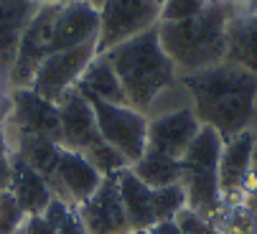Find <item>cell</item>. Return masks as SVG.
<instances>
[{
	"mask_svg": "<svg viewBox=\"0 0 257 234\" xmlns=\"http://www.w3.org/2000/svg\"><path fill=\"white\" fill-rule=\"evenodd\" d=\"M201 125L214 128L222 140L254 128L257 76L247 69L222 61L196 74L178 76Z\"/></svg>",
	"mask_w": 257,
	"mask_h": 234,
	"instance_id": "6da1fadb",
	"label": "cell"
},
{
	"mask_svg": "<svg viewBox=\"0 0 257 234\" xmlns=\"http://www.w3.org/2000/svg\"><path fill=\"white\" fill-rule=\"evenodd\" d=\"M234 16L229 0H209V6L176 23H158L161 46L173 61L178 76L196 74L227 59V26Z\"/></svg>",
	"mask_w": 257,
	"mask_h": 234,
	"instance_id": "7a4b0ae2",
	"label": "cell"
},
{
	"mask_svg": "<svg viewBox=\"0 0 257 234\" xmlns=\"http://www.w3.org/2000/svg\"><path fill=\"white\" fill-rule=\"evenodd\" d=\"M125 87L130 107L148 114L153 102L178 84V71L161 46L158 28L145 31L104 54Z\"/></svg>",
	"mask_w": 257,
	"mask_h": 234,
	"instance_id": "3957f363",
	"label": "cell"
},
{
	"mask_svg": "<svg viewBox=\"0 0 257 234\" xmlns=\"http://www.w3.org/2000/svg\"><path fill=\"white\" fill-rule=\"evenodd\" d=\"M222 145V135L209 125H201L199 135L181 158V186L186 191V206L209 219H214L224 209L222 191H219Z\"/></svg>",
	"mask_w": 257,
	"mask_h": 234,
	"instance_id": "277c9868",
	"label": "cell"
},
{
	"mask_svg": "<svg viewBox=\"0 0 257 234\" xmlns=\"http://www.w3.org/2000/svg\"><path fill=\"white\" fill-rule=\"evenodd\" d=\"M161 23V3L156 0H104L99 8L97 54H107L130 38Z\"/></svg>",
	"mask_w": 257,
	"mask_h": 234,
	"instance_id": "5b68a950",
	"label": "cell"
},
{
	"mask_svg": "<svg viewBox=\"0 0 257 234\" xmlns=\"http://www.w3.org/2000/svg\"><path fill=\"white\" fill-rule=\"evenodd\" d=\"M89 104L94 109L102 140L117 148L133 166L148 148V117L130 104L122 107L102 99H89Z\"/></svg>",
	"mask_w": 257,
	"mask_h": 234,
	"instance_id": "8992f818",
	"label": "cell"
},
{
	"mask_svg": "<svg viewBox=\"0 0 257 234\" xmlns=\"http://www.w3.org/2000/svg\"><path fill=\"white\" fill-rule=\"evenodd\" d=\"M94 56H97V41L46 56L36 69L28 89H33L36 94H41L51 102H59L66 92H71L79 84L84 69L89 66Z\"/></svg>",
	"mask_w": 257,
	"mask_h": 234,
	"instance_id": "52a82bcc",
	"label": "cell"
},
{
	"mask_svg": "<svg viewBox=\"0 0 257 234\" xmlns=\"http://www.w3.org/2000/svg\"><path fill=\"white\" fill-rule=\"evenodd\" d=\"M257 130H242L234 138H227L219 158V191L224 206H234L252 188V150Z\"/></svg>",
	"mask_w": 257,
	"mask_h": 234,
	"instance_id": "ba28073f",
	"label": "cell"
},
{
	"mask_svg": "<svg viewBox=\"0 0 257 234\" xmlns=\"http://www.w3.org/2000/svg\"><path fill=\"white\" fill-rule=\"evenodd\" d=\"M199 130H201V120L191 104L148 114V145L176 161L183 158V153L189 150Z\"/></svg>",
	"mask_w": 257,
	"mask_h": 234,
	"instance_id": "9c48e42d",
	"label": "cell"
},
{
	"mask_svg": "<svg viewBox=\"0 0 257 234\" xmlns=\"http://www.w3.org/2000/svg\"><path fill=\"white\" fill-rule=\"evenodd\" d=\"M77 211L87 234H130L133 231L115 176L104 178L92 196L82 206H77Z\"/></svg>",
	"mask_w": 257,
	"mask_h": 234,
	"instance_id": "30bf717a",
	"label": "cell"
},
{
	"mask_svg": "<svg viewBox=\"0 0 257 234\" xmlns=\"http://www.w3.org/2000/svg\"><path fill=\"white\" fill-rule=\"evenodd\" d=\"M6 123L56 140L61 145V120H59V104L36 94L33 89H11V112Z\"/></svg>",
	"mask_w": 257,
	"mask_h": 234,
	"instance_id": "8fae6325",
	"label": "cell"
},
{
	"mask_svg": "<svg viewBox=\"0 0 257 234\" xmlns=\"http://www.w3.org/2000/svg\"><path fill=\"white\" fill-rule=\"evenodd\" d=\"M104 176L84 158L82 153L61 148L59 163H56V181H54V196L71 204L82 206L92 193L102 186Z\"/></svg>",
	"mask_w": 257,
	"mask_h": 234,
	"instance_id": "7c38bea8",
	"label": "cell"
},
{
	"mask_svg": "<svg viewBox=\"0 0 257 234\" xmlns=\"http://www.w3.org/2000/svg\"><path fill=\"white\" fill-rule=\"evenodd\" d=\"M56 104H59V120H61V148L84 153L92 145L102 143L94 109L77 87L66 92Z\"/></svg>",
	"mask_w": 257,
	"mask_h": 234,
	"instance_id": "4fadbf2b",
	"label": "cell"
},
{
	"mask_svg": "<svg viewBox=\"0 0 257 234\" xmlns=\"http://www.w3.org/2000/svg\"><path fill=\"white\" fill-rule=\"evenodd\" d=\"M8 161H11V186H8V191L16 196V201L21 204L26 216L44 214L46 206L54 199L46 178L36 168H31L23 158H18L16 153H11V150H8Z\"/></svg>",
	"mask_w": 257,
	"mask_h": 234,
	"instance_id": "5bb4252c",
	"label": "cell"
},
{
	"mask_svg": "<svg viewBox=\"0 0 257 234\" xmlns=\"http://www.w3.org/2000/svg\"><path fill=\"white\" fill-rule=\"evenodd\" d=\"M39 6L26 3V0H0V74L6 79L16 61L21 36Z\"/></svg>",
	"mask_w": 257,
	"mask_h": 234,
	"instance_id": "9a60e30c",
	"label": "cell"
},
{
	"mask_svg": "<svg viewBox=\"0 0 257 234\" xmlns=\"http://www.w3.org/2000/svg\"><path fill=\"white\" fill-rule=\"evenodd\" d=\"M117 191H120V199L125 206V214L130 219L133 231H145L156 224V211H153V188L145 186L133 168H122L117 176Z\"/></svg>",
	"mask_w": 257,
	"mask_h": 234,
	"instance_id": "2e32d148",
	"label": "cell"
},
{
	"mask_svg": "<svg viewBox=\"0 0 257 234\" xmlns=\"http://www.w3.org/2000/svg\"><path fill=\"white\" fill-rule=\"evenodd\" d=\"M77 89L87 97V99H102V102H109V104H130L127 102V94H125V87L120 82V76L115 71V66L109 64V59L104 54H97L89 66L84 69L82 79L77 84Z\"/></svg>",
	"mask_w": 257,
	"mask_h": 234,
	"instance_id": "e0dca14e",
	"label": "cell"
},
{
	"mask_svg": "<svg viewBox=\"0 0 257 234\" xmlns=\"http://www.w3.org/2000/svg\"><path fill=\"white\" fill-rule=\"evenodd\" d=\"M257 76V13H234L227 26V59Z\"/></svg>",
	"mask_w": 257,
	"mask_h": 234,
	"instance_id": "ac0fdd59",
	"label": "cell"
},
{
	"mask_svg": "<svg viewBox=\"0 0 257 234\" xmlns=\"http://www.w3.org/2000/svg\"><path fill=\"white\" fill-rule=\"evenodd\" d=\"M133 173L151 188H163L171 183H181V161L171 158V155L156 150V148H145V153L130 166Z\"/></svg>",
	"mask_w": 257,
	"mask_h": 234,
	"instance_id": "d6986e66",
	"label": "cell"
},
{
	"mask_svg": "<svg viewBox=\"0 0 257 234\" xmlns=\"http://www.w3.org/2000/svg\"><path fill=\"white\" fill-rule=\"evenodd\" d=\"M41 216L54 226L56 234H87L84 226H82L77 206H71V204H66V201H61L56 196L51 199V204L46 206V211Z\"/></svg>",
	"mask_w": 257,
	"mask_h": 234,
	"instance_id": "ffe728a7",
	"label": "cell"
},
{
	"mask_svg": "<svg viewBox=\"0 0 257 234\" xmlns=\"http://www.w3.org/2000/svg\"><path fill=\"white\" fill-rule=\"evenodd\" d=\"M84 158L104 176V178H109V176H117L122 168H130V163H127V158L117 150V148H112L109 143H97V145H92L89 150H84L82 153Z\"/></svg>",
	"mask_w": 257,
	"mask_h": 234,
	"instance_id": "44dd1931",
	"label": "cell"
},
{
	"mask_svg": "<svg viewBox=\"0 0 257 234\" xmlns=\"http://www.w3.org/2000/svg\"><path fill=\"white\" fill-rule=\"evenodd\" d=\"M214 224L219 234H257V219L242 204L224 206L214 216Z\"/></svg>",
	"mask_w": 257,
	"mask_h": 234,
	"instance_id": "7402d4cb",
	"label": "cell"
},
{
	"mask_svg": "<svg viewBox=\"0 0 257 234\" xmlns=\"http://www.w3.org/2000/svg\"><path fill=\"white\" fill-rule=\"evenodd\" d=\"M183 206H186V191L181 183H171L163 188H153V211H156V224L173 219Z\"/></svg>",
	"mask_w": 257,
	"mask_h": 234,
	"instance_id": "603a6c76",
	"label": "cell"
},
{
	"mask_svg": "<svg viewBox=\"0 0 257 234\" xmlns=\"http://www.w3.org/2000/svg\"><path fill=\"white\" fill-rule=\"evenodd\" d=\"M209 6V0H163L161 3V23L189 21L199 16Z\"/></svg>",
	"mask_w": 257,
	"mask_h": 234,
	"instance_id": "cb8c5ba5",
	"label": "cell"
},
{
	"mask_svg": "<svg viewBox=\"0 0 257 234\" xmlns=\"http://www.w3.org/2000/svg\"><path fill=\"white\" fill-rule=\"evenodd\" d=\"M23 221H26V211L21 209V204L16 201L11 191H3L0 193V234L18 231Z\"/></svg>",
	"mask_w": 257,
	"mask_h": 234,
	"instance_id": "d4e9b609",
	"label": "cell"
},
{
	"mask_svg": "<svg viewBox=\"0 0 257 234\" xmlns=\"http://www.w3.org/2000/svg\"><path fill=\"white\" fill-rule=\"evenodd\" d=\"M173 221L181 229V234H219L214 219H209V216H204V214H199V211H194L189 206H183L173 216Z\"/></svg>",
	"mask_w": 257,
	"mask_h": 234,
	"instance_id": "484cf974",
	"label": "cell"
},
{
	"mask_svg": "<svg viewBox=\"0 0 257 234\" xmlns=\"http://www.w3.org/2000/svg\"><path fill=\"white\" fill-rule=\"evenodd\" d=\"M23 231L26 234H56L54 231V226L39 214V216H26V221H23Z\"/></svg>",
	"mask_w": 257,
	"mask_h": 234,
	"instance_id": "4316f807",
	"label": "cell"
},
{
	"mask_svg": "<svg viewBox=\"0 0 257 234\" xmlns=\"http://www.w3.org/2000/svg\"><path fill=\"white\" fill-rule=\"evenodd\" d=\"M8 112H11V89L6 84V76L0 74V125L6 123Z\"/></svg>",
	"mask_w": 257,
	"mask_h": 234,
	"instance_id": "83f0119b",
	"label": "cell"
},
{
	"mask_svg": "<svg viewBox=\"0 0 257 234\" xmlns=\"http://www.w3.org/2000/svg\"><path fill=\"white\" fill-rule=\"evenodd\" d=\"M148 234H181V229L176 226V221L173 219H168V221H158V224H153L151 229H145Z\"/></svg>",
	"mask_w": 257,
	"mask_h": 234,
	"instance_id": "f1b7e54d",
	"label": "cell"
},
{
	"mask_svg": "<svg viewBox=\"0 0 257 234\" xmlns=\"http://www.w3.org/2000/svg\"><path fill=\"white\" fill-rule=\"evenodd\" d=\"M8 186H11V161L6 155V158H0V193L8 191Z\"/></svg>",
	"mask_w": 257,
	"mask_h": 234,
	"instance_id": "f546056e",
	"label": "cell"
},
{
	"mask_svg": "<svg viewBox=\"0 0 257 234\" xmlns=\"http://www.w3.org/2000/svg\"><path fill=\"white\" fill-rule=\"evenodd\" d=\"M254 219H257V188H249L247 193H244V196H242V201H239Z\"/></svg>",
	"mask_w": 257,
	"mask_h": 234,
	"instance_id": "4dcf8cb0",
	"label": "cell"
},
{
	"mask_svg": "<svg viewBox=\"0 0 257 234\" xmlns=\"http://www.w3.org/2000/svg\"><path fill=\"white\" fill-rule=\"evenodd\" d=\"M252 188H257V140H254V150H252Z\"/></svg>",
	"mask_w": 257,
	"mask_h": 234,
	"instance_id": "1f68e13d",
	"label": "cell"
},
{
	"mask_svg": "<svg viewBox=\"0 0 257 234\" xmlns=\"http://www.w3.org/2000/svg\"><path fill=\"white\" fill-rule=\"evenodd\" d=\"M8 155V143H6V130L0 125V158H6Z\"/></svg>",
	"mask_w": 257,
	"mask_h": 234,
	"instance_id": "d6a6232c",
	"label": "cell"
},
{
	"mask_svg": "<svg viewBox=\"0 0 257 234\" xmlns=\"http://www.w3.org/2000/svg\"><path fill=\"white\" fill-rule=\"evenodd\" d=\"M26 3H33V6H51V3H66V0H26Z\"/></svg>",
	"mask_w": 257,
	"mask_h": 234,
	"instance_id": "836d02e7",
	"label": "cell"
},
{
	"mask_svg": "<svg viewBox=\"0 0 257 234\" xmlns=\"http://www.w3.org/2000/svg\"><path fill=\"white\" fill-rule=\"evenodd\" d=\"M87 3H92L94 8H102V3H104V0H87Z\"/></svg>",
	"mask_w": 257,
	"mask_h": 234,
	"instance_id": "e575fe53",
	"label": "cell"
},
{
	"mask_svg": "<svg viewBox=\"0 0 257 234\" xmlns=\"http://www.w3.org/2000/svg\"><path fill=\"white\" fill-rule=\"evenodd\" d=\"M13 234H26V231H23V226H21V229H18V231H13Z\"/></svg>",
	"mask_w": 257,
	"mask_h": 234,
	"instance_id": "d590c367",
	"label": "cell"
},
{
	"mask_svg": "<svg viewBox=\"0 0 257 234\" xmlns=\"http://www.w3.org/2000/svg\"><path fill=\"white\" fill-rule=\"evenodd\" d=\"M156 3H163V0H156Z\"/></svg>",
	"mask_w": 257,
	"mask_h": 234,
	"instance_id": "8d00e7d4",
	"label": "cell"
},
{
	"mask_svg": "<svg viewBox=\"0 0 257 234\" xmlns=\"http://www.w3.org/2000/svg\"><path fill=\"white\" fill-rule=\"evenodd\" d=\"M130 234H135V231H130Z\"/></svg>",
	"mask_w": 257,
	"mask_h": 234,
	"instance_id": "74e56055",
	"label": "cell"
}]
</instances>
